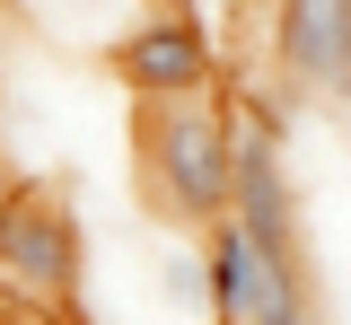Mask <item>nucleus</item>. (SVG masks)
Returning a JSON list of instances; mask_svg holds the SVG:
<instances>
[{"mask_svg": "<svg viewBox=\"0 0 351 325\" xmlns=\"http://www.w3.org/2000/svg\"><path fill=\"white\" fill-rule=\"evenodd\" d=\"M141 185L167 229H219L237 202V123L211 88L141 106Z\"/></svg>", "mask_w": 351, "mask_h": 325, "instance_id": "obj_1", "label": "nucleus"}, {"mask_svg": "<svg viewBox=\"0 0 351 325\" xmlns=\"http://www.w3.org/2000/svg\"><path fill=\"white\" fill-rule=\"evenodd\" d=\"M0 281L9 308H44V317H80V281H88V229L53 202V193H9L0 211Z\"/></svg>", "mask_w": 351, "mask_h": 325, "instance_id": "obj_2", "label": "nucleus"}, {"mask_svg": "<svg viewBox=\"0 0 351 325\" xmlns=\"http://www.w3.org/2000/svg\"><path fill=\"white\" fill-rule=\"evenodd\" d=\"M202 255H211V308H219V325H290V317H307V264L272 255L246 220L202 229Z\"/></svg>", "mask_w": 351, "mask_h": 325, "instance_id": "obj_3", "label": "nucleus"}, {"mask_svg": "<svg viewBox=\"0 0 351 325\" xmlns=\"http://www.w3.org/2000/svg\"><path fill=\"white\" fill-rule=\"evenodd\" d=\"M272 62L307 106L351 123V0H272Z\"/></svg>", "mask_w": 351, "mask_h": 325, "instance_id": "obj_4", "label": "nucleus"}, {"mask_svg": "<svg viewBox=\"0 0 351 325\" xmlns=\"http://www.w3.org/2000/svg\"><path fill=\"white\" fill-rule=\"evenodd\" d=\"M114 80H123L141 106H158V97H193L211 88V36L193 27V9H141L123 36H114Z\"/></svg>", "mask_w": 351, "mask_h": 325, "instance_id": "obj_5", "label": "nucleus"}, {"mask_svg": "<svg viewBox=\"0 0 351 325\" xmlns=\"http://www.w3.org/2000/svg\"><path fill=\"white\" fill-rule=\"evenodd\" d=\"M290 325H316V308H307V317H290Z\"/></svg>", "mask_w": 351, "mask_h": 325, "instance_id": "obj_6", "label": "nucleus"}]
</instances>
